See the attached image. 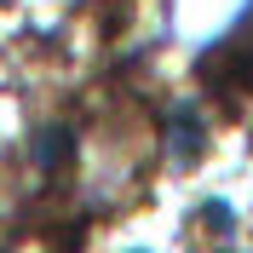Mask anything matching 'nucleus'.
<instances>
[{
    "label": "nucleus",
    "mask_w": 253,
    "mask_h": 253,
    "mask_svg": "<svg viewBox=\"0 0 253 253\" xmlns=\"http://www.w3.org/2000/svg\"><path fill=\"white\" fill-rule=\"evenodd\" d=\"M69 150H75V132H69V126H41V138H35V167L52 173L58 161H69Z\"/></svg>",
    "instance_id": "nucleus-1"
},
{
    "label": "nucleus",
    "mask_w": 253,
    "mask_h": 253,
    "mask_svg": "<svg viewBox=\"0 0 253 253\" xmlns=\"http://www.w3.org/2000/svg\"><path fill=\"white\" fill-rule=\"evenodd\" d=\"M202 156V115L178 110L173 115V161H196Z\"/></svg>",
    "instance_id": "nucleus-2"
}]
</instances>
